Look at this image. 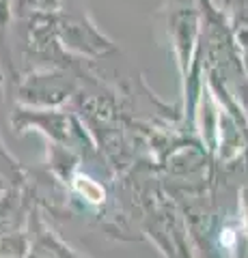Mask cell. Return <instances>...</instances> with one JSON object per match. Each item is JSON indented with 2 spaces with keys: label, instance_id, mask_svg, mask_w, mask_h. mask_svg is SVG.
Masks as SVG:
<instances>
[{
  "label": "cell",
  "instance_id": "5",
  "mask_svg": "<svg viewBox=\"0 0 248 258\" xmlns=\"http://www.w3.org/2000/svg\"><path fill=\"white\" fill-rule=\"evenodd\" d=\"M13 22V0H0V30Z\"/></svg>",
  "mask_w": 248,
  "mask_h": 258
},
{
  "label": "cell",
  "instance_id": "1",
  "mask_svg": "<svg viewBox=\"0 0 248 258\" xmlns=\"http://www.w3.org/2000/svg\"><path fill=\"white\" fill-rule=\"evenodd\" d=\"M80 0H65L59 11H54L57 18V35L67 54L86 56V58H100L115 50V43L97 30L95 22L91 20L89 11Z\"/></svg>",
  "mask_w": 248,
  "mask_h": 258
},
{
  "label": "cell",
  "instance_id": "4",
  "mask_svg": "<svg viewBox=\"0 0 248 258\" xmlns=\"http://www.w3.org/2000/svg\"><path fill=\"white\" fill-rule=\"evenodd\" d=\"M218 7L229 15V20L233 22L237 15L248 7V0H218Z\"/></svg>",
  "mask_w": 248,
  "mask_h": 258
},
{
  "label": "cell",
  "instance_id": "3",
  "mask_svg": "<svg viewBox=\"0 0 248 258\" xmlns=\"http://www.w3.org/2000/svg\"><path fill=\"white\" fill-rule=\"evenodd\" d=\"M78 91V80L69 67H45L20 78L18 99L26 106L54 108Z\"/></svg>",
  "mask_w": 248,
  "mask_h": 258
},
{
  "label": "cell",
  "instance_id": "2",
  "mask_svg": "<svg viewBox=\"0 0 248 258\" xmlns=\"http://www.w3.org/2000/svg\"><path fill=\"white\" fill-rule=\"evenodd\" d=\"M164 24L169 32L171 45L177 56V64L181 76L192 67L196 56L199 35H201V13H199L196 0H169L164 7Z\"/></svg>",
  "mask_w": 248,
  "mask_h": 258
},
{
  "label": "cell",
  "instance_id": "6",
  "mask_svg": "<svg viewBox=\"0 0 248 258\" xmlns=\"http://www.w3.org/2000/svg\"><path fill=\"white\" fill-rule=\"evenodd\" d=\"M0 155H7V153H0Z\"/></svg>",
  "mask_w": 248,
  "mask_h": 258
}]
</instances>
